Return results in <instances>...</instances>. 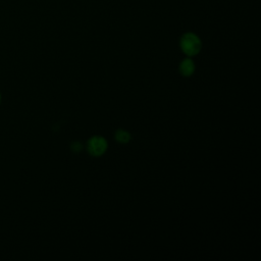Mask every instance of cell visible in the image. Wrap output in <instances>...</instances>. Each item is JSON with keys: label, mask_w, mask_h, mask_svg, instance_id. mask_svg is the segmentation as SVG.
Masks as SVG:
<instances>
[{"label": "cell", "mask_w": 261, "mask_h": 261, "mask_svg": "<svg viewBox=\"0 0 261 261\" xmlns=\"http://www.w3.org/2000/svg\"><path fill=\"white\" fill-rule=\"evenodd\" d=\"M108 147V143L106 139L101 136H94L89 139L87 143V150L90 155L98 157L103 155Z\"/></svg>", "instance_id": "cell-2"}, {"label": "cell", "mask_w": 261, "mask_h": 261, "mask_svg": "<svg viewBox=\"0 0 261 261\" xmlns=\"http://www.w3.org/2000/svg\"><path fill=\"white\" fill-rule=\"evenodd\" d=\"M70 147H71V150H72L73 152H80V151L83 149L82 143H80V142H77V141L72 142L71 145H70Z\"/></svg>", "instance_id": "cell-5"}, {"label": "cell", "mask_w": 261, "mask_h": 261, "mask_svg": "<svg viewBox=\"0 0 261 261\" xmlns=\"http://www.w3.org/2000/svg\"><path fill=\"white\" fill-rule=\"evenodd\" d=\"M0 103H1V93H0Z\"/></svg>", "instance_id": "cell-6"}, {"label": "cell", "mask_w": 261, "mask_h": 261, "mask_svg": "<svg viewBox=\"0 0 261 261\" xmlns=\"http://www.w3.org/2000/svg\"><path fill=\"white\" fill-rule=\"evenodd\" d=\"M115 140L120 144H126L130 141V134L125 129H117L114 134Z\"/></svg>", "instance_id": "cell-4"}, {"label": "cell", "mask_w": 261, "mask_h": 261, "mask_svg": "<svg viewBox=\"0 0 261 261\" xmlns=\"http://www.w3.org/2000/svg\"><path fill=\"white\" fill-rule=\"evenodd\" d=\"M178 69H179V72L181 75L191 76L195 71V63L191 58L187 57L180 62Z\"/></svg>", "instance_id": "cell-3"}, {"label": "cell", "mask_w": 261, "mask_h": 261, "mask_svg": "<svg viewBox=\"0 0 261 261\" xmlns=\"http://www.w3.org/2000/svg\"><path fill=\"white\" fill-rule=\"evenodd\" d=\"M181 51L189 57L197 55L202 47L201 40L194 33H186L182 35L179 41Z\"/></svg>", "instance_id": "cell-1"}]
</instances>
